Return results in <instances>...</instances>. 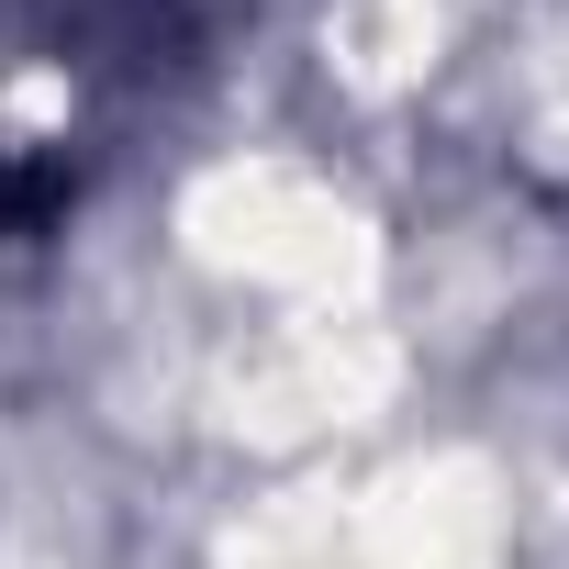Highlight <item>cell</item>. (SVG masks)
<instances>
[{"label":"cell","instance_id":"6da1fadb","mask_svg":"<svg viewBox=\"0 0 569 569\" xmlns=\"http://www.w3.org/2000/svg\"><path fill=\"white\" fill-rule=\"evenodd\" d=\"M79 201V168L57 146H23V157H0V246H34L57 234V212Z\"/></svg>","mask_w":569,"mask_h":569}]
</instances>
